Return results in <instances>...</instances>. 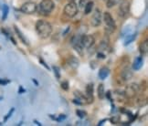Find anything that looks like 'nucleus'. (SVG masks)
I'll return each mask as SVG.
<instances>
[{"instance_id": "f03ea898", "label": "nucleus", "mask_w": 148, "mask_h": 126, "mask_svg": "<svg viewBox=\"0 0 148 126\" xmlns=\"http://www.w3.org/2000/svg\"><path fill=\"white\" fill-rule=\"evenodd\" d=\"M54 8H55V4L52 0H42L39 3L37 10L40 15L48 16L54 10Z\"/></svg>"}, {"instance_id": "6e6552de", "label": "nucleus", "mask_w": 148, "mask_h": 126, "mask_svg": "<svg viewBox=\"0 0 148 126\" xmlns=\"http://www.w3.org/2000/svg\"><path fill=\"white\" fill-rule=\"evenodd\" d=\"M101 21H102V15L101 10L96 8L92 14V18H90V24H92V27H97L101 25Z\"/></svg>"}, {"instance_id": "5701e85b", "label": "nucleus", "mask_w": 148, "mask_h": 126, "mask_svg": "<svg viewBox=\"0 0 148 126\" xmlns=\"http://www.w3.org/2000/svg\"><path fill=\"white\" fill-rule=\"evenodd\" d=\"M76 114H77L79 119H83V118H85L87 116V112L85 111H82V110H77Z\"/></svg>"}, {"instance_id": "7ed1b4c3", "label": "nucleus", "mask_w": 148, "mask_h": 126, "mask_svg": "<svg viewBox=\"0 0 148 126\" xmlns=\"http://www.w3.org/2000/svg\"><path fill=\"white\" fill-rule=\"evenodd\" d=\"M102 18H103V21L106 25V31L108 33H112L114 32L116 29V24L115 21L113 19V18L112 16V15L109 12H104L103 16H102Z\"/></svg>"}, {"instance_id": "72a5a7b5", "label": "nucleus", "mask_w": 148, "mask_h": 126, "mask_svg": "<svg viewBox=\"0 0 148 126\" xmlns=\"http://www.w3.org/2000/svg\"><path fill=\"white\" fill-rule=\"evenodd\" d=\"M72 102L74 104H78V105H82L83 103L82 102V101H79V100H78V99H74V100H72Z\"/></svg>"}, {"instance_id": "c85d7f7f", "label": "nucleus", "mask_w": 148, "mask_h": 126, "mask_svg": "<svg viewBox=\"0 0 148 126\" xmlns=\"http://www.w3.org/2000/svg\"><path fill=\"white\" fill-rule=\"evenodd\" d=\"M67 118V116L65 115V114H60V115L58 117V118H56V121L57 122H59V123H60V122H62L63 120H65Z\"/></svg>"}, {"instance_id": "ea45409f", "label": "nucleus", "mask_w": 148, "mask_h": 126, "mask_svg": "<svg viewBox=\"0 0 148 126\" xmlns=\"http://www.w3.org/2000/svg\"><path fill=\"white\" fill-rule=\"evenodd\" d=\"M70 28H71L70 27H67V29H66V30H65V32L63 33V35H66V34H67L68 32H69V30H70Z\"/></svg>"}, {"instance_id": "f3484780", "label": "nucleus", "mask_w": 148, "mask_h": 126, "mask_svg": "<svg viewBox=\"0 0 148 126\" xmlns=\"http://www.w3.org/2000/svg\"><path fill=\"white\" fill-rule=\"evenodd\" d=\"M97 93H98V97L99 99L102 100L105 98V90H104V85L101 83L98 86V89H97Z\"/></svg>"}, {"instance_id": "b1692460", "label": "nucleus", "mask_w": 148, "mask_h": 126, "mask_svg": "<svg viewBox=\"0 0 148 126\" xmlns=\"http://www.w3.org/2000/svg\"><path fill=\"white\" fill-rule=\"evenodd\" d=\"M120 121H121V118H120V116H118V115L112 116L110 119V122L112 123V124H117V123H120Z\"/></svg>"}, {"instance_id": "0eeeda50", "label": "nucleus", "mask_w": 148, "mask_h": 126, "mask_svg": "<svg viewBox=\"0 0 148 126\" xmlns=\"http://www.w3.org/2000/svg\"><path fill=\"white\" fill-rule=\"evenodd\" d=\"M38 5L34 2H26L21 5L20 11L22 13L27 14V15H32L37 11Z\"/></svg>"}, {"instance_id": "9d476101", "label": "nucleus", "mask_w": 148, "mask_h": 126, "mask_svg": "<svg viewBox=\"0 0 148 126\" xmlns=\"http://www.w3.org/2000/svg\"><path fill=\"white\" fill-rule=\"evenodd\" d=\"M120 76H121V79L123 81H130V79L134 77V72L131 71L130 68H124L123 70L121 71Z\"/></svg>"}, {"instance_id": "6ab92c4d", "label": "nucleus", "mask_w": 148, "mask_h": 126, "mask_svg": "<svg viewBox=\"0 0 148 126\" xmlns=\"http://www.w3.org/2000/svg\"><path fill=\"white\" fill-rule=\"evenodd\" d=\"M93 5H94L93 1H89L86 4V5H85V8H84V14L85 15H89L90 12H92V9H93Z\"/></svg>"}, {"instance_id": "f257e3e1", "label": "nucleus", "mask_w": 148, "mask_h": 126, "mask_svg": "<svg viewBox=\"0 0 148 126\" xmlns=\"http://www.w3.org/2000/svg\"><path fill=\"white\" fill-rule=\"evenodd\" d=\"M35 28H36V32L38 35V37L43 39L49 38L51 36V34H52V30H53L52 26H51L50 23L48 21L42 20V19H39L37 21Z\"/></svg>"}, {"instance_id": "c9c22d12", "label": "nucleus", "mask_w": 148, "mask_h": 126, "mask_svg": "<svg viewBox=\"0 0 148 126\" xmlns=\"http://www.w3.org/2000/svg\"><path fill=\"white\" fill-rule=\"evenodd\" d=\"M107 121V119H103V120H102V121H101V122H99V123H98V125L100 126V125H102V124H103V123H105Z\"/></svg>"}, {"instance_id": "a19ab883", "label": "nucleus", "mask_w": 148, "mask_h": 126, "mask_svg": "<svg viewBox=\"0 0 148 126\" xmlns=\"http://www.w3.org/2000/svg\"><path fill=\"white\" fill-rule=\"evenodd\" d=\"M68 1H69V2H75L76 0H68Z\"/></svg>"}, {"instance_id": "4c0bfd02", "label": "nucleus", "mask_w": 148, "mask_h": 126, "mask_svg": "<svg viewBox=\"0 0 148 126\" xmlns=\"http://www.w3.org/2000/svg\"><path fill=\"white\" fill-rule=\"evenodd\" d=\"M32 81H33V83L35 84L36 86H38V82L37 81V79H32Z\"/></svg>"}, {"instance_id": "1a4fd4ad", "label": "nucleus", "mask_w": 148, "mask_h": 126, "mask_svg": "<svg viewBox=\"0 0 148 126\" xmlns=\"http://www.w3.org/2000/svg\"><path fill=\"white\" fill-rule=\"evenodd\" d=\"M95 43V38L92 35H83L81 37V44L85 49H90Z\"/></svg>"}, {"instance_id": "cd10ccee", "label": "nucleus", "mask_w": 148, "mask_h": 126, "mask_svg": "<svg viewBox=\"0 0 148 126\" xmlns=\"http://www.w3.org/2000/svg\"><path fill=\"white\" fill-rule=\"evenodd\" d=\"M14 111H15V108H11V109H10V111L8 112V113L7 115H5V117L4 118V122H7L8 120L11 117V115H12V114H13Z\"/></svg>"}, {"instance_id": "79ce46f5", "label": "nucleus", "mask_w": 148, "mask_h": 126, "mask_svg": "<svg viewBox=\"0 0 148 126\" xmlns=\"http://www.w3.org/2000/svg\"><path fill=\"white\" fill-rule=\"evenodd\" d=\"M2 100V98H1V97H0V101H1Z\"/></svg>"}, {"instance_id": "c756f323", "label": "nucleus", "mask_w": 148, "mask_h": 126, "mask_svg": "<svg viewBox=\"0 0 148 126\" xmlns=\"http://www.w3.org/2000/svg\"><path fill=\"white\" fill-rule=\"evenodd\" d=\"M97 58L98 59H101V60H104L106 58V56L101 52V51H99V52L97 53Z\"/></svg>"}, {"instance_id": "393cba45", "label": "nucleus", "mask_w": 148, "mask_h": 126, "mask_svg": "<svg viewBox=\"0 0 148 126\" xmlns=\"http://www.w3.org/2000/svg\"><path fill=\"white\" fill-rule=\"evenodd\" d=\"M52 70H53V71H54L55 77H56L57 79H60V68H59V67L53 66V67H52Z\"/></svg>"}, {"instance_id": "2f4dec72", "label": "nucleus", "mask_w": 148, "mask_h": 126, "mask_svg": "<svg viewBox=\"0 0 148 126\" xmlns=\"http://www.w3.org/2000/svg\"><path fill=\"white\" fill-rule=\"evenodd\" d=\"M39 62H40V63H41V64H42V65H43V66H44L45 68H47V70H49V71L50 70V68H49V66L47 65V63H46V62H45V61H44V60H42L41 58H39Z\"/></svg>"}, {"instance_id": "20e7f679", "label": "nucleus", "mask_w": 148, "mask_h": 126, "mask_svg": "<svg viewBox=\"0 0 148 126\" xmlns=\"http://www.w3.org/2000/svg\"><path fill=\"white\" fill-rule=\"evenodd\" d=\"M118 16L122 18H127L130 16V3L126 0H123L120 3V7L118 8Z\"/></svg>"}, {"instance_id": "9b49d317", "label": "nucleus", "mask_w": 148, "mask_h": 126, "mask_svg": "<svg viewBox=\"0 0 148 126\" xmlns=\"http://www.w3.org/2000/svg\"><path fill=\"white\" fill-rule=\"evenodd\" d=\"M79 60L74 56L70 57L67 60V65L69 66L71 68H72V70H76V68L79 67Z\"/></svg>"}, {"instance_id": "aec40b11", "label": "nucleus", "mask_w": 148, "mask_h": 126, "mask_svg": "<svg viewBox=\"0 0 148 126\" xmlns=\"http://www.w3.org/2000/svg\"><path fill=\"white\" fill-rule=\"evenodd\" d=\"M123 0H106V7L108 8H112L113 7L119 5Z\"/></svg>"}, {"instance_id": "bb28decb", "label": "nucleus", "mask_w": 148, "mask_h": 126, "mask_svg": "<svg viewBox=\"0 0 148 126\" xmlns=\"http://www.w3.org/2000/svg\"><path fill=\"white\" fill-rule=\"evenodd\" d=\"M61 89L63 90H69V87H70V85H69V82H68L67 81H62L61 82Z\"/></svg>"}, {"instance_id": "423d86ee", "label": "nucleus", "mask_w": 148, "mask_h": 126, "mask_svg": "<svg viewBox=\"0 0 148 126\" xmlns=\"http://www.w3.org/2000/svg\"><path fill=\"white\" fill-rule=\"evenodd\" d=\"M139 90H140V87H139L138 84H136V83H131L123 90L124 96H126L127 98H134V97L137 95Z\"/></svg>"}, {"instance_id": "412c9836", "label": "nucleus", "mask_w": 148, "mask_h": 126, "mask_svg": "<svg viewBox=\"0 0 148 126\" xmlns=\"http://www.w3.org/2000/svg\"><path fill=\"white\" fill-rule=\"evenodd\" d=\"M136 35H137V33H134V34H131V35H127L126 38H125V40H124L123 45L124 46H128L130 43H132L134 40V39H135Z\"/></svg>"}, {"instance_id": "4468645a", "label": "nucleus", "mask_w": 148, "mask_h": 126, "mask_svg": "<svg viewBox=\"0 0 148 126\" xmlns=\"http://www.w3.org/2000/svg\"><path fill=\"white\" fill-rule=\"evenodd\" d=\"M139 51L142 56H145L148 52V40L145 39V41H142L139 45Z\"/></svg>"}, {"instance_id": "dca6fc26", "label": "nucleus", "mask_w": 148, "mask_h": 126, "mask_svg": "<svg viewBox=\"0 0 148 126\" xmlns=\"http://www.w3.org/2000/svg\"><path fill=\"white\" fill-rule=\"evenodd\" d=\"M107 36L105 35V37L103 38V39L101 41V43L99 45V51H101V52L103 50H105L108 48V46H109V38H108Z\"/></svg>"}, {"instance_id": "39448f33", "label": "nucleus", "mask_w": 148, "mask_h": 126, "mask_svg": "<svg viewBox=\"0 0 148 126\" xmlns=\"http://www.w3.org/2000/svg\"><path fill=\"white\" fill-rule=\"evenodd\" d=\"M63 11L65 16L70 18H72L78 14V5L75 2H70L65 5Z\"/></svg>"}, {"instance_id": "f704fd0d", "label": "nucleus", "mask_w": 148, "mask_h": 126, "mask_svg": "<svg viewBox=\"0 0 148 126\" xmlns=\"http://www.w3.org/2000/svg\"><path fill=\"white\" fill-rule=\"evenodd\" d=\"M26 92V90L22 87V86H19V89H18V93L19 94H23V93H25Z\"/></svg>"}, {"instance_id": "a211bd4d", "label": "nucleus", "mask_w": 148, "mask_h": 126, "mask_svg": "<svg viewBox=\"0 0 148 126\" xmlns=\"http://www.w3.org/2000/svg\"><path fill=\"white\" fill-rule=\"evenodd\" d=\"M72 46H73L74 49H75L79 55L83 56V47H82V44H81V40L76 42V43H74V44H72Z\"/></svg>"}, {"instance_id": "4be33fe9", "label": "nucleus", "mask_w": 148, "mask_h": 126, "mask_svg": "<svg viewBox=\"0 0 148 126\" xmlns=\"http://www.w3.org/2000/svg\"><path fill=\"white\" fill-rule=\"evenodd\" d=\"M2 11H3V16H2V20H5L8 18V15L9 13V8L8 5H4L2 8Z\"/></svg>"}, {"instance_id": "2eb2a0df", "label": "nucleus", "mask_w": 148, "mask_h": 126, "mask_svg": "<svg viewBox=\"0 0 148 126\" xmlns=\"http://www.w3.org/2000/svg\"><path fill=\"white\" fill-rule=\"evenodd\" d=\"M109 74H110V70L107 67H102L100 68V71H99V78L101 79H105L108 76H109Z\"/></svg>"}, {"instance_id": "f8f14e48", "label": "nucleus", "mask_w": 148, "mask_h": 126, "mask_svg": "<svg viewBox=\"0 0 148 126\" xmlns=\"http://www.w3.org/2000/svg\"><path fill=\"white\" fill-rule=\"evenodd\" d=\"M144 65V58L143 56L136 57L134 63H133V68L134 71H139L140 68Z\"/></svg>"}, {"instance_id": "a878e982", "label": "nucleus", "mask_w": 148, "mask_h": 126, "mask_svg": "<svg viewBox=\"0 0 148 126\" xmlns=\"http://www.w3.org/2000/svg\"><path fill=\"white\" fill-rule=\"evenodd\" d=\"M90 1V0H79V9H84L86 4Z\"/></svg>"}, {"instance_id": "58836bf2", "label": "nucleus", "mask_w": 148, "mask_h": 126, "mask_svg": "<svg viewBox=\"0 0 148 126\" xmlns=\"http://www.w3.org/2000/svg\"><path fill=\"white\" fill-rule=\"evenodd\" d=\"M34 123H35L37 125H38V126H41L42 125V123H40L38 121H37V120H34Z\"/></svg>"}, {"instance_id": "7c9ffc66", "label": "nucleus", "mask_w": 148, "mask_h": 126, "mask_svg": "<svg viewBox=\"0 0 148 126\" xmlns=\"http://www.w3.org/2000/svg\"><path fill=\"white\" fill-rule=\"evenodd\" d=\"M10 83V81L9 79H0V84L1 85H7Z\"/></svg>"}, {"instance_id": "ddd939ff", "label": "nucleus", "mask_w": 148, "mask_h": 126, "mask_svg": "<svg viewBox=\"0 0 148 126\" xmlns=\"http://www.w3.org/2000/svg\"><path fill=\"white\" fill-rule=\"evenodd\" d=\"M14 29H15V32L16 33V35H18V38L22 41V43L25 44V45H27V46H29V43H28L27 39L26 37L24 36V34L19 30V28H18V27H16V26H14Z\"/></svg>"}, {"instance_id": "473e14b6", "label": "nucleus", "mask_w": 148, "mask_h": 126, "mask_svg": "<svg viewBox=\"0 0 148 126\" xmlns=\"http://www.w3.org/2000/svg\"><path fill=\"white\" fill-rule=\"evenodd\" d=\"M111 97H112V94H111V91H110V90H108V91H107V92L105 93V98H107L108 100H110L111 101H112V98H111Z\"/></svg>"}, {"instance_id": "37998d69", "label": "nucleus", "mask_w": 148, "mask_h": 126, "mask_svg": "<svg viewBox=\"0 0 148 126\" xmlns=\"http://www.w3.org/2000/svg\"><path fill=\"white\" fill-rule=\"evenodd\" d=\"M0 125H2V123H0Z\"/></svg>"}, {"instance_id": "e433bc0d", "label": "nucleus", "mask_w": 148, "mask_h": 126, "mask_svg": "<svg viewBox=\"0 0 148 126\" xmlns=\"http://www.w3.org/2000/svg\"><path fill=\"white\" fill-rule=\"evenodd\" d=\"M2 32H3V33H4V34H5V36H7V37H8V36H9V35H8V33L7 32V30H5V28H2Z\"/></svg>"}]
</instances>
